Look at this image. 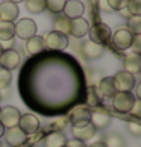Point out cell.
I'll return each instance as SVG.
<instances>
[{
    "instance_id": "obj_1",
    "label": "cell",
    "mask_w": 141,
    "mask_h": 147,
    "mask_svg": "<svg viewBox=\"0 0 141 147\" xmlns=\"http://www.w3.org/2000/svg\"><path fill=\"white\" fill-rule=\"evenodd\" d=\"M88 35H90V41L96 42L99 46H106L108 42L111 41V28L102 21H97L93 26H90V30H88Z\"/></svg>"
},
{
    "instance_id": "obj_2",
    "label": "cell",
    "mask_w": 141,
    "mask_h": 147,
    "mask_svg": "<svg viewBox=\"0 0 141 147\" xmlns=\"http://www.w3.org/2000/svg\"><path fill=\"white\" fill-rule=\"evenodd\" d=\"M135 103V96L132 92L117 91L112 97V108L120 114H129Z\"/></svg>"
},
{
    "instance_id": "obj_3",
    "label": "cell",
    "mask_w": 141,
    "mask_h": 147,
    "mask_svg": "<svg viewBox=\"0 0 141 147\" xmlns=\"http://www.w3.org/2000/svg\"><path fill=\"white\" fill-rule=\"evenodd\" d=\"M43 38H44L46 49H50V50L61 52L68 46V35L61 34V32H58V30H50Z\"/></svg>"
},
{
    "instance_id": "obj_4",
    "label": "cell",
    "mask_w": 141,
    "mask_h": 147,
    "mask_svg": "<svg viewBox=\"0 0 141 147\" xmlns=\"http://www.w3.org/2000/svg\"><path fill=\"white\" fill-rule=\"evenodd\" d=\"M91 117V109L88 105H79L73 108L68 114V121L72 123V126H85L90 123Z\"/></svg>"
},
{
    "instance_id": "obj_5",
    "label": "cell",
    "mask_w": 141,
    "mask_h": 147,
    "mask_svg": "<svg viewBox=\"0 0 141 147\" xmlns=\"http://www.w3.org/2000/svg\"><path fill=\"white\" fill-rule=\"evenodd\" d=\"M15 36L20 40H29L34 35H36V23L30 18H20L17 23H14Z\"/></svg>"
},
{
    "instance_id": "obj_6",
    "label": "cell",
    "mask_w": 141,
    "mask_h": 147,
    "mask_svg": "<svg viewBox=\"0 0 141 147\" xmlns=\"http://www.w3.org/2000/svg\"><path fill=\"white\" fill-rule=\"evenodd\" d=\"M114 78V85H115L117 91H126V92H132V90L137 85V80H135V76L128 73V71H117L112 76Z\"/></svg>"
},
{
    "instance_id": "obj_7",
    "label": "cell",
    "mask_w": 141,
    "mask_h": 147,
    "mask_svg": "<svg viewBox=\"0 0 141 147\" xmlns=\"http://www.w3.org/2000/svg\"><path fill=\"white\" fill-rule=\"evenodd\" d=\"M132 41H134V35L126 28L118 29L111 35V42L117 50H128V49H131Z\"/></svg>"
},
{
    "instance_id": "obj_8",
    "label": "cell",
    "mask_w": 141,
    "mask_h": 147,
    "mask_svg": "<svg viewBox=\"0 0 141 147\" xmlns=\"http://www.w3.org/2000/svg\"><path fill=\"white\" fill-rule=\"evenodd\" d=\"M20 115L21 114L15 106H5L0 109V124L5 129L15 127V126H18Z\"/></svg>"
},
{
    "instance_id": "obj_9",
    "label": "cell",
    "mask_w": 141,
    "mask_h": 147,
    "mask_svg": "<svg viewBox=\"0 0 141 147\" xmlns=\"http://www.w3.org/2000/svg\"><path fill=\"white\" fill-rule=\"evenodd\" d=\"M20 61H21V56L15 49H6L0 55V68L12 71L20 65Z\"/></svg>"
},
{
    "instance_id": "obj_10",
    "label": "cell",
    "mask_w": 141,
    "mask_h": 147,
    "mask_svg": "<svg viewBox=\"0 0 141 147\" xmlns=\"http://www.w3.org/2000/svg\"><path fill=\"white\" fill-rule=\"evenodd\" d=\"M18 127L26 135H34L40 129V120L34 114H21L18 120Z\"/></svg>"
},
{
    "instance_id": "obj_11",
    "label": "cell",
    "mask_w": 141,
    "mask_h": 147,
    "mask_svg": "<svg viewBox=\"0 0 141 147\" xmlns=\"http://www.w3.org/2000/svg\"><path fill=\"white\" fill-rule=\"evenodd\" d=\"M80 52L85 59L88 61H94V59H99L102 55L105 53V47L103 46H99L93 41H84L82 46H80Z\"/></svg>"
},
{
    "instance_id": "obj_12",
    "label": "cell",
    "mask_w": 141,
    "mask_h": 147,
    "mask_svg": "<svg viewBox=\"0 0 141 147\" xmlns=\"http://www.w3.org/2000/svg\"><path fill=\"white\" fill-rule=\"evenodd\" d=\"M97 94H99L102 99H112L114 94L117 92L115 85H114V78L112 76H108V78H103L97 82Z\"/></svg>"
},
{
    "instance_id": "obj_13",
    "label": "cell",
    "mask_w": 141,
    "mask_h": 147,
    "mask_svg": "<svg viewBox=\"0 0 141 147\" xmlns=\"http://www.w3.org/2000/svg\"><path fill=\"white\" fill-rule=\"evenodd\" d=\"M84 12H85V5L80 0H67L62 9V14L70 20L82 17Z\"/></svg>"
},
{
    "instance_id": "obj_14",
    "label": "cell",
    "mask_w": 141,
    "mask_h": 147,
    "mask_svg": "<svg viewBox=\"0 0 141 147\" xmlns=\"http://www.w3.org/2000/svg\"><path fill=\"white\" fill-rule=\"evenodd\" d=\"M18 5H15L9 0H5V2L0 3V21H14L18 18Z\"/></svg>"
},
{
    "instance_id": "obj_15",
    "label": "cell",
    "mask_w": 141,
    "mask_h": 147,
    "mask_svg": "<svg viewBox=\"0 0 141 147\" xmlns=\"http://www.w3.org/2000/svg\"><path fill=\"white\" fill-rule=\"evenodd\" d=\"M5 140H6V143L12 147H20L21 144H24L26 138H28V135L24 132H21V129L18 126L15 127H9V129H5V134H3Z\"/></svg>"
},
{
    "instance_id": "obj_16",
    "label": "cell",
    "mask_w": 141,
    "mask_h": 147,
    "mask_svg": "<svg viewBox=\"0 0 141 147\" xmlns=\"http://www.w3.org/2000/svg\"><path fill=\"white\" fill-rule=\"evenodd\" d=\"M88 30H90V23L85 18L79 17V18L70 20L68 35H72L74 38H84L85 35H88Z\"/></svg>"
},
{
    "instance_id": "obj_17",
    "label": "cell",
    "mask_w": 141,
    "mask_h": 147,
    "mask_svg": "<svg viewBox=\"0 0 141 147\" xmlns=\"http://www.w3.org/2000/svg\"><path fill=\"white\" fill-rule=\"evenodd\" d=\"M96 132H97V129L91 123L85 124V126H72V134H73L74 140L84 141V143L93 138L96 135Z\"/></svg>"
},
{
    "instance_id": "obj_18",
    "label": "cell",
    "mask_w": 141,
    "mask_h": 147,
    "mask_svg": "<svg viewBox=\"0 0 141 147\" xmlns=\"http://www.w3.org/2000/svg\"><path fill=\"white\" fill-rule=\"evenodd\" d=\"M90 123L96 129H105L111 123V115L105 109H94V111H91Z\"/></svg>"
},
{
    "instance_id": "obj_19",
    "label": "cell",
    "mask_w": 141,
    "mask_h": 147,
    "mask_svg": "<svg viewBox=\"0 0 141 147\" xmlns=\"http://www.w3.org/2000/svg\"><path fill=\"white\" fill-rule=\"evenodd\" d=\"M123 64H124V71H128V73L135 76L137 73L141 71V55L131 52L129 55L124 56Z\"/></svg>"
},
{
    "instance_id": "obj_20",
    "label": "cell",
    "mask_w": 141,
    "mask_h": 147,
    "mask_svg": "<svg viewBox=\"0 0 141 147\" xmlns=\"http://www.w3.org/2000/svg\"><path fill=\"white\" fill-rule=\"evenodd\" d=\"M46 44H44V38L40 35H34L29 40H26V52L29 55H38V53L44 52Z\"/></svg>"
},
{
    "instance_id": "obj_21",
    "label": "cell",
    "mask_w": 141,
    "mask_h": 147,
    "mask_svg": "<svg viewBox=\"0 0 141 147\" xmlns=\"http://www.w3.org/2000/svg\"><path fill=\"white\" fill-rule=\"evenodd\" d=\"M65 143H67L65 135L62 132H59V130H53V132H50L44 138L46 147H62V146H65Z\"/></svg>"
},
{
    "instance_id": "obj_22",
    "label": "cell",
    "mask_w": 141,
    "mask_h": 147,
    "mask_svg": "<svg viewBox=\"0 0 141 147\" xmlns=\"http://www.w3.org/2000/svg\"><path fill=\"white\" fill-rule=\"evenodd\" d=\"M15 28L12 21H0V42L14 40Z\"/></svg>"
},
{
    "instance_id": "obj_23",
    "label": "cell",
    "mask_w": 141,
    "mask_h": 147,
    "mask_svg": "<svg viewBox=\"0 0 141 147\" xmlns=\"http://www.w3.org/2000/svg\"><path fill=\"white\" fill-rule=\"evenodd\" d=\"M53 30H58V32H61V34L68 35L70 18H67L64 14H56L55 20H53Z\"/></svg>"
},
{
    "instance_id": "obj_24",
    "label": "cell",
    "mask_w": 141,
    "mask_h": 147,
    "mask_svg": "<svg viewBox=\"0 0 141 147\" xmlns=\"http://www.w3.org/2000/svg\"><path fill=\"white\" fill-rule=\"evenodd\" d=\"M24 3L30 14H41L46 9V0H24Z\"/></svg>"
},
{
    "instance_id": "obj_25",
    "label": "cell",
    "mask_w": 141,
    "mask_h": 147,
    "mask_svg": "<svg viewBox=\"0 0 141 147\" xmlns=\"http://www.w3.org/2000/svg\"><path fill=\"white\" fill-rule=\"evenodd\" d=\"M132 35H141V15H131L128 18V28Z\"/></svg>"
},
{
    "instance_id": "obj_26",
    "label": "cell",
    "mask_w": 141,
    "mask_h": 147,
    "mask_svg": "<svg viewBox=\"0 0 141 147\" xmlns=\"http://www.w3.org/2000/svg\"><path fill=\"white\" fill-rule=\"evenodd\" d=\"M67 0H46V9H49L52 14H62L64 5Z\"/></svg>"
},
{
    "instance_id": "obj_27",
    "label": "cell",
    "mask_w": 141,
    "mask_h": 147,
    "mask_svg": "<svg viewBox=\"0 0 141 147\" xmlns=\"http://www.w3.org/2000/svg\"><path fill=\"white\" fill-rule=\"evenodd\" d=\"M105 146L106 147H124V140L118 134H109L105 137Z\"/></svg>"
},
{
    "instance_id": "obj_28",
    "label": "cell",
    "mask_w": 141,
    "mask_h": 147,
    "mask_svg": "<svg viewBox=\"0 0 141 147\" xmlns=\"http://www.w3.org/2000/svg\"><path fill=\"white\" fill-rule=\"evenodd\" d=\"M126 9L131 15H141V0H128Z\"/></svg>"
},
{
    "instance_id": "obj_29",
    "label": "cell",
    "mask_w": 141,
    "mask_h": 147,
    "mask_svg": "<svg viewBox=\"0 0 141 147\" xmlns=\"http://www.w3.org/2000/svg\"><path fill=\"white\" fill-rule=\"evenodd\" d=\"M11 80H12V74H11V71L0 68V90L8 88L9 84H11Z\"/></svg>"
},
{
    "instance_id": "obj_30",
    "label": "cell",
    "mask_w": 141,
    "mask_h": 147,
    "mask_svg": "<svg viewBox=\"0 0 141 147\" xmlns=\"http://www.w3.org/2000/svg\"><path fill=\"white\" fill-rule=\"evenodd\" d=\"M128 130L129 134L134 135V137H141V123L138 120H132V121L128 123Z\"/></svg>"
},
{
    "instance_id": "obj_31",
    "label": "cell",
    "mask_w": 141,
    "mask_h": 147,
    "mask_svg": "<svg viewBox=\"0 0 141 147\" xmlns=\"http://www.w3.org/2000/svg\"><path fill=\"white\" fill-rule=\"evenodd\" d=\"M108 5H109V8L112 11H120L123 8H126V5H128V0H106Z\"/></svg>"
},
{
    "instance_id": "obj_32",
    "label": "cell",
    "mask_w": 141,
    "mask_h": 147,
    "mask_svg": "<svg viewBox=\"0 0 141 147\" xmlns=\"http://www.w3.org/2000/svg\"><path fill=\"white\" fill-rule=\"evenodd\" d=\"M129 114H132L135 118L141 117V99H135V103H134V106H132V109Z\"/></svg>"
},
{
    "instance_id": "obj_33",
    "label": "cell",
    "mask_w": 141,
    "mask_h": 147,
    "mask_svg": "<svg viewBox=\"0 0 141 147\" xmlns=\"http://www.w3.org/2000/svg\"><path fill=\"white\" fill-rule=\"evenodd\" d=\"M131 49L134 53H138L140 55V52H141V36L140 35H134V41H132Z\"/></svg>"
},
{
    "instance_id": "obj_34",
    "label": "cell",
    "mask_w": 141,
    "mask_h": 147,
    "mask_svg": "<svg viewBox=\"0 0 141 147\" xmlns=\"http://www.w3.org/2000/svg\"><path fill=\"white\" fill-rule=\"evenodd\" d=\"M97 6H99V9L102 12H112V9L109 8L106 0H97Z\"/></svg>"
},
{
    "instance_id": "obj_35",
    "label": "cell",
    "mask_w": 141,
    "mask_h": 147,
    "mask_svg": "<svg viewBox=\"0 0 141 147\" xmlns=\"http://www.w3.org/2000/svg\"><path fill=\"white\" fill-rule=\"evenodd\" d=\"M68 147H86V144L84 143V141H79V140H68L67 143H65Z\"/></svg>"
},
{
    "instance_id": "obj_36",
    "label": "cell",
    "mask_w": 141,
    "mask_h": 147,
    "mask_svg": "<svg viewBox=\"0 0 141 147\" xmlns=\"http://www.w3.org/2000/svg\"><path fill=\"white\" fill-rule=\"evenodd\" d=\"M118 12H120V15H121V17H124V18H129V17H131V14H129V11H128L126 8L120 9V11H118Z\"/></svg>"
},
{
    "instance_id": "obj_37",
    "label": "cell",
    "mask_w": 141,
    "mask_h": 147,
    "mask_svg": "<svg viewBox=\"0 0 141 147\" xmlns=\"http://www.w3.org/2000/svg\"><path fill=\"white\" fill-rule=\"evenodd\" d=\"M86 147H106V146H105L103 141H96V143L90 144V146H86Z\"/></svg>"
},
{
    "instance_id": "obj_38",
    "label": "cell",
    "mask_w": 141,
    "mask_h": 147,
    "mask_svg": "<svg viewBox=\"0 0 141 147\" xmlns=\"http://www.w3.org/2000/svg\"><path fill=\"white\" fill-rule=\"evenodd\" d=\"M3 134H5V127L2 126V124H0V138L3 137Z\"/></svg>"
},
{
    "instance_id": "obj_39",
    "label": "cell",
    "mask_w": 141,
    "mask_h": 147,
    "mask_svg": "<svg viewBox=\"0 0 141 147\" xmlns=\"http://www.w3.org/2000/svg\"><path fill=\"white\" fill-rule=\"evenodd\" d=\"M9 2H12V3H15V5H18V3H21V2H24V0H9Z\"/></svg>"
},
{
    "instance_id": "obj_40",
    "label": "cell",
    "mask_w": 141,
    "mask_h": 147,
    "mask_svg": "<svg viewBox=\"0 0 141 147\" xmlns=\"http://www.w3.org/2000/svg\"><path fill=\"white\" fill-rule=\"evenodd\" d=\"M2 52H3V47H2V44H0V55H2Z\"/></svg>"
},
{
    "instance_id": "obj_41",
    "label": "cell",
    "mask_w": 141,
    "mask_h": 147,
    "mask_svg": "<svg viewBox=\"0 0 141 147\" xmlns=\"http://www.w3.org/2000/svg\"><path fill=\"white\" fill-rule=\"evenodd\" d=\"M2 97H3V96H2V90H0V100H2Z\"/></svg>"
},
{
    "instance_id": "obj_42",
    "label": "cell",
    "mask_w": 141,
    "mask_h": 147,
    "mask_svg": "<svg viewBox=\"0 0 141 147\" xmlns=\"http://www.w3.org/2000/svg\"><path fill=\"white\" fill-rule=\"evenodd\" d=\"M0 147H3V144H2V143H0Z\"/></svg>"
},
{
    "instance_id": "obj_43",
    "label": "cell",
    "mask_w": 141,
    "mask_h": 147,
    "mask_svg": "<svg viewBox=\"0 0 141 147\" xmlns=\"http://www.w3.org/2000/svg\"><path fill=\"white\" fill-rule=\"evenodd\" d=\"M62 147H68V146H67V144H65V146H62Z\"/></svg>"
},
{
    "instance_id": "obj_44",
    "label": "cell",
    "mask_w": 141,
    "mask_h": 147,
    "mask_svg": "<svg viewBox=\"0 0 141 147\" xmlns=\"http://www.w3.org/2000/svg\"><path fill=\"white\" fill-rule=\"evenodd\" d=\"M0 109H2V108H0Z\"/></svg>"
}]
</instances>
